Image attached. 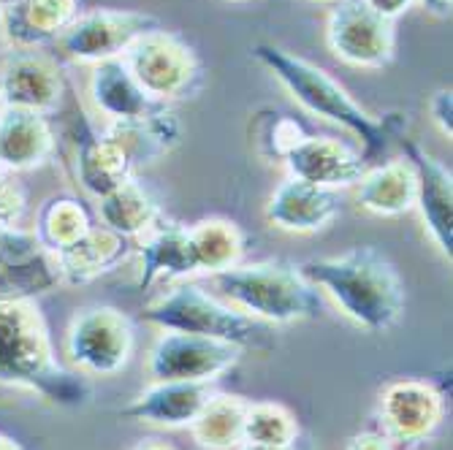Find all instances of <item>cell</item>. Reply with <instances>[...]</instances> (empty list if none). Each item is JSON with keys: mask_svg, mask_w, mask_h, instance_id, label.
<instances>
[{"mask_svg": "<svg viewBox=\"0 0 453 450\" xmlns=\"http://www.w3.org/2000/svg\"><path fill=\"white\" fill-rule=\"evenodd\" d=\"M302 274L332 304L369 334H386L404 315V282L396 266L372 244L350 248L342 256L310 258Z\"/></svg>", "mask_w": 453, "mask_h": 450, "instance_id": "6da1fadb", "label": "cell"}, {"mask_svg": "<svg viewBox=\"0 0 453 450\" xmlns=\"http://www.w3.org/2000/svg\"><path fill=\"white\" fill-rule=\"evenodd\" d=\"M0 385L25 388L58 407H81L90 385L58 361L50 325L35 301H0Z\"/></svg>", "mask_w": 453, "mask_h": 450, "instance_id": "7a4b0ae2", "label": "cell"}, {"mask_svg": "<svg viewBox=\"0 0 453 450\" xmlns=\"http://www.w3.org/2000/svg\"><path fill=\"white\" fill-rule=\"evenodd\" d=\"M250 55L274 76V81L296 101V106L350 133L369 166L386 152L388 139H394L391 119H378L375 114H369L328 71L277 44H266V41L256 44Z\"/></svg>", "mask_w": 453, "mask_h": 450, "instance_id": "3957f363", "label": "cell"}, {"mask_svg": "<svg viewBox=\"0 0 453 450\" xmlns=\"http://www.w3.org/2000/svg\"><path fill=\"white\" fill-rule=\"evenodd\" d=\"M212 282L226 304L266 325H291L323 315V294L288 261L239 263L215 274Z\"/></svg>", "mask_w": 453, "mask_h": 450, "instance_id": "277c9868", "label": "cell"}, {"mask_svg": "<svg viewBox=\"0 0 453 450\" xmlns=\"http://www.w3.org/2000/svg\"><path fill=\"white\" fill-rule=\"evenodd\" d=\"M142 317L160 332L210 337L239 345L242 350H269L274 345V325L234 309L223 299L188 279L150 301Z\"/></svg>", "mask_w": 453, "mask_h": 450, "instance_id": "5b68a950", "label": "cell"}, {"mask_svg": "<svg viewBox=\"0 0 453 450\" xmlns=\"http://www.w3.org/2000/svg\"><path fill=\"white\" fill-rule=\"evenodd\" d=\"M139 88L155 103H177L196 98L203 88V65L196 50L182 35L166 27H155L122 55Z\"/></svg>", "mask_w": 453, "mask_h": 450, "instance_id": "8992f818", "label": "cell"}, {"mask_svg": "<svg viewBox=\"0 0 453 450\" xmlns=\"http://www.w3.org/2000/svg\"><path fill=\"white\" fill-rule=\"evenodd\" d=\"M136 329L134 320L109 304L81 307L68 323L65 358L79 375L114 378L134 358Z\"/></svg>", "mask_w": 453, "mask_h": 450, "instance_id": "52a82bcc", "label": "cell"}, {"mask_svg": "<svg viewBox=\"0 0 453 450\" xmlns=\"http://www.w3.org/2000/svg\"><path fill=\"white\" fill-rule=\"evenodd\" d=\"M326 47L350 68L383 71L396 57V22L378 17L361 0H334L326 14Z\"/></svg>", "mask_w": 453, "mask_h": 450, "instance_id": "ba28073f", "label": "cell"}, {"mask_svg": "<svg viewBox=\"0 0 453 450\" xmlns=\"http://www.w3.org/2000/svg\"><path fill=\"white\" fill-rule=\"evenodd\" d=\"M160 27L157 17L131 9H93L81 11L71 27L58 38V50L76 65H98L119 60L134 41Z\"/></svg>", "mask_w": 453, "mask_h": 450, "instance_id": "9c48e42d", "label": "cell"}, {"mask_svg": "<svg viewBox=\"0 0 453 450\" xmlns=\"http://www.w3.org/2000/svg\"><path fill=\"white\" fill-rule=\"evenodd\" d=\"M244 350L231 342L163 332L147 353L152 383H215L242 361Z\"/></svg>", "mask_w": 453, "mask_h": 450, "instance_id": "30bf717a", "label": "cell"}, {"mask_svg": "<svg viewBox=\"0 0 453 450\" xmlns=\"http://www.w3.org/2000/svg\"><path fill=\"white\" fill-rule=\"evenodd\" d=\"M445 418V396L426 380H394L378 396V423L394 445H421Z\"/></svg>", "mask_w": 453, "mask_h": 450, "instance_id": "8fae6325", "label": "cell"}, {"mask_svg": "<svg viewBox=\"0 0 453 450\" xmlns=\"http://www.w3.org/2000/svg\"><path fill=\"white\" fill-rule=\"evenodd\" d=\"M65 81L55 57L41 50H12L0 60V109L55 114Z\"/></svg>", "mask_w": 453, "mask_h": 450, "instance_id": "7c38bea8", "label": "cell"}, {"mask_svg": "<svg viewBox=\"0 0 453 450\" xmlns=\"http://www.w3.org/2000/svg\"><path fill=\"white\" fill-rule=\"evenodd\" d=\"M73 174L88 195L96 201L119 187L122 182L134 179V163L128 160L126 149L117 144L114 136L106 133V128H98L96 122L79 109L73 114Z\"/></svg>", "mask_w": 453, "mask_h": 450, "instance_id": "4fadbf2b", "label": "cell"}, {"mask_svg": "<svg viewBox=\"0 0 453 450\" xmlns=\"http://www.w3.org/2000/svg\"><path fill=\"white\" fill-rule=\"evenodd\" d=\"M404 160L413 166L418 193L416 212L421 215L424 231L434 248L450 261L453 256V174L445 163L429 155L418 141L402 139Z\"/></svg>", "mask_w": 453, "mask_h": 450, "instance_id": "5bb4252c", "label": "cell"}, {"mask_svg": "<svg viewBox=\"0 0 453 450\" xmlns=\"http://www.w3.org/2000/svg\"><path fill=\"white\" fill-rule=\"evenodd\" d=\"M60 285L52 256L41 248L33 231L0 228V301L50 294Z\"/></svg>", "mask_w": 453, "mask_h": 450, "instance_id": "9a60e30c", "label": "cell"}, {"mask_svg": "<svg viewBox=\"0 0 453 450\" xmlns=\"http://www.w3.org/2000/svg\"><path fill=\"white\" fill-rule=\"evenodd\" d=\"M288 177L326 187V190H345L353 187L361 174L369 169L361 149L350 147L334 136H312L307 133L288 157L282 160Z\"/></svg>", "mask_w": 453, "mask_h": 450, "instance_id": "2e32d148", "label": "cell"}, {"mask_svg": "<svg viewBox=\"0 0 453 450\" xmlns=\"http://www.w3.org/2000/svg\"><path fill=\"white\" fill-rule=\"evenodd\" d=\"M340 195L302 179H282L264 207V217L272 228L285 233H318L340 217Z\"/></svg>", "mask_w": 453, "mask_h": 450, "instance_id": "e0dca14e", "label": "cell"}, {"mask_svg": "<svg viewBox=\"0 0 453 450\" xmlns=\"http://www.w3.org/2000/svg\"><path fill=\"white\" fill-rule=\"evenodd\" d=\"M134 253L139 256V291H150L157 282H185L188 277H196L188 225L166 215H160L155 225L134 241Z\"/></svg>", "mask_w": 453, "mask_h": 450, "instance_id": "ac0fdd59", "label": "cell"}, {"mask_svg": "<svg viewBox=\"0 0 453 450\" xmlns=\"http://www.w3.org/2000/svg\"><path fill=\"white\" fill-rule=\"evenodd\" d=\"M58 149V133L47 114L0 109V169L22 174L41 169Z\"/></svg>", "mask_w": 453, "mask_h": 450, "instance_id": "d6986e66", "label": "cell"}, {"mask_svg": "<svg viewBox=\"0 0 453 450\" xmlns=\"http://www.w3.org/2000/svg\"><path fill=\"white\" fill-rule=\"evenodd\" d=\"M131 253H134V241L117 236L104 225H93L73 244L52 253V261L63 285L81 288V285H90L98 277L122 266L131 258Z\"/></svg>", "mask_w": 453, "mask_h": 450, "instance_id": "ffe728a7", "label": "cell"}, {"mask_svg": "<svg viewBox=\"0 0 453 450\" xmlns=\"http://www.w3.org/2000/svg\"><path fill=\"white\" fill-rule=\"evenodd\" d=\"M210 396V383H150L122 407L119 416L160 429H190Z\"/></svg>", "mask_w": 453, "mask_h": 450, "instance_id": "44dd1931", "label": "cell"}, {"mask_svg": "<svg viewBox=\"0 0 453 450\" xmlns=\"http://www.w3.org/2000/svg\"><path fill=\"white\" fill-rule=\"evenodd\" d=\"M81 14L79 0H19L0 19V35L12 50H44Z\"/></svg>", "mask_w": 453, "mask_h": 450, "instance_id": "7402d4cb", "label": "cell"}, {"mask_svg": "<svg viewBox=\"0 0 453 450\" xmlns=\"http://www.w3.org/2000/svg\"><path fill=\"white\" fill-rule=\"evenodd\" d=\"M353 187L356 203L375 217H402L416 212L418 182L413 166L404 157L369 166Z\"/></svg>", "mask_w": 453, "mask_h": 450, "instance_id": "603a6c76", "label": "cell"}, {"mask_svg": "<svg viewBox=\"0 0 453 450\" xmlns=\"http://www.w3.org/2000/svg\"><path fill=\"white\" fill-rule=\"evenodd\" d=\"M88 98L104 122H131L152 111L155 103L147 98V93L139 88V81L128 71V65L119 60H106L93 65L90 79H88Z\"/></svg>", "mask_w": 453, "mask_h": 450, "instance_id": "cb8c5ba5", "label": "cell"}, {"mask_svg": "<svg viewBox=\"0 0 453 450\" xmlns=\"http://www.w3.org/2000/svg\"><path fill=\"white\" fill-rule=\"evenodd\" d=\"M109 136L117 139V144L126 149L134 169L152 166L163 160L169 152L177 149L182 141V122L169 106H155L139 119L131 122H109L104 126Z\"/></svg>", "mask_w": 453, "mask_h": 450, "instance_id": "d4e9b609", "label": "cell"}, {"mask_svg": "<svg viewBox=\"0 0 453 450\" xmlns=\"http://www.w3.org/2000/svg\"><path fill=\"white\" fill-rule=\"evenodd\" d=\"M188 244L196 274H220L242 263L247 236L239 223L228 217H201L188 225Z\"/></svg>", "mask_w": 453, "mask_h": 450, "instance_id": "484cf974", "label": "cell"}, {"mask_svg": "<svg viewBox=\"0 0 453 450\" xmlns=\"http://www.w3.org/2000/svg\"><path fill=\"white\" fill-rule=\"evenodd\" d=\"M160 215L163 212L157 207V198L136 179L122 182L119 187L98 198L101 225L128 241H136L139 236H144Z\"/></svg>", "mask_w": 453, "mask_h": 450, "instance_id": "4316f807", "label": "cell"}, {"mask_svg": "<svg viewBox=\"0 0 453 450\" xmlns=\"http://www.w3.org/2000/svg\"><path fill=\"white\" fill-rule=\"evenodd\" d=\"M247 404L234 393H212L190 423V437L201 450H234L244 442Z\"/></svg>", "mask_w": 453, "mask_h": 450, "instance_id": "83f0119b", "label": "cell"}, {"mask_svg": "<svg viewBox=\"0 0 453 450\" xmlns=\"http://www.w3.org/2000/svg\"><path fill=\"white\" fill-rule=\"evenodd\" d=\"M93 217L85 210V203L71 195H52L38 207L33 236L50 256L73 244L79 236H85L93 228Z\"/></svg>", "mask_w": 453, "mask_h": 450, "instance_id": "f1b7e54d", "label": "cell"}, {"mask_svg": "<svg viewBox=\"0 0 453 450\" xmlns=\"http://www.w3.org/2000/svg\"><path fill=\"white\" fill-rule=\"evenodd\" d=\"M302 429L296 416L280 401H253L244 416V442L272 447H294Z\"/></svg>", "mask_w": 453, "mask_h": 450, "instance_id": "f546056e", "label": "cell"}, {"mask_svg": "<svg viewBox=\"0 0 453 450\" xmlns=\"http://www.w3.org/2000/svg\"><path fill=\"white\" fill-rule=\"evenodd\" d=\"M307 131L299 126L294 117L280 114V111H264L256 117V128H253V144L261 157L269 163H282Z\"/></svg>", "mask_w": 453, "mask_h": 450, "instance_id": "4dcf8cb0", "label": "cell"}, {"mask_svg": "<svg viewBox=\"0 0 453 450\" xmlns=\"http://www.w3.org/2000/svg\"><path fill=\"white\" fill-rule=\"evenodd\" d=\"M27 212V190L17 174L0 169V228H22Z\"/></svg>", "mask_w": 453, "mask_h": 450, "instance_id": "1f68e13d", "label": "cell"}, {"mask_svg": "<svg viewBox=\"0 0 453 450\" xmlns=\"http://www.w3.org/2000/svg\"><path fill=\"white\" fill-rule=\"evenodd\" d=\"M429 117L442 136H448V139L453 136V93H450V88H440L429 98Z\"/></svg>", "mask_w": 453, "mask_h": 450, "instance_id": "d6a6232c", "label": "cell"}, {"mask_svg": "<svg viewBox=\"0 0 453 450\" xmlns=\"http://www.w3.org/2000/svg\"><path fill=\"white\" fill-rule=\"evenodd\" d=\"M345 450H394V442L383 434V431H358L348 439Z\"/></svg>", "mask_w": 453, "mask_h": 450, "instance_id": "836d02e7", "label": "cell"}, {"mask_svg": "<svg viewBox=\"0 0 453 450\" xmlns=\"http://www.w3.org/2000/svg\"><path fill=\"white\" fill-rule=\"evenodd\" d=\"M361 4L388 22H396L399 17H404L410 9H413V0H361Z\"/></svg>", "mask_w": 453, "mask_h": 450, "instance_id": "e575fe53", "label": "cell"}, {"mask_svg": "<svg viewBox=\"0 0 453 450\" xmlns=\"http://www.w3.org/2000/svg\"><path fill=\"white\" fill-rule=\"evenodd\" d=\"M416 6H421L426 14L437 17V19H448L453 11V0H413Z\"/></svg>", "mask_w": 453, "mask_h": 450, "instance_id": "d590c367", "label": "cell"}, {"mask_svg": "<svg viewBox=\"0 0 453 450\" xmlns=\"http://www.w3.org/2000/svg\"><path fill=\"white\" fill-rule=\"evenodd\" d=\"M131 450H177V447L169 445V442H163V439H142Z\"/></svg>", "mask_w": 453, "mask_h": 450, "instance_id": "8d00e7d4", "label": "cell"}, {"mask_svg": "<svg viewBox=\"0 0 453 450\" xmlns=\"http://www.w3.org/2000/svg\"><path fill=\"white\" fill-rule=\"evenodd\" d=\"M234 450H294V447H272V445H258V442H242Z\"/></svg>", "mask_w": 453, "mask_h": 450, "instance_id": "74e56055", "label": "cell"}, {"mask_svg": "<svg viewBox=\"0 0 453 450\" xmlns=\"http://www.w3.org/2000/svg\"><path fill=\"white\" fill-rule=\"evenodd\" d=\"M0 450H22V447H19V442H14L12 437L0 434Z\"/></svg>", "mask_w": 453, "mask_h": 450, "instance_id": "f35d334b", "label": "cell"}, {"mask_svg": "<svg viewBox=\"0 0 453 450\" xmlns=\"http://www.w3.org/2000/svg\"><path fill=\"white\" fill-rule=\"evenodd\" d=\"M19 4V0H0V11H9Z\"/></svg>", "mask_w": 453, "mask_h": 450, "instance_id": "ab89813d", "label": "cell"}, {"mask_svg": "<svg viewBox=\"0 0 453 450\" xmlns=\"http://www.w3.org/2000/svg\"><path fill=\"white\" fill-rule=\"evenodd\" d=\"M228 4H247V0H228Z\"/></svg>", "mask_w": 453, "mask_h": 450, "instance_id": "60d3db41", "label": "cell"}, {"mask_svg": "<svg viewBox=\"0 0 453 450\" xmlns=\"http://www.w3.org/2000/svg\"><path fill=\"white\" fill-rule=\"evenodd\" d=\"M0 19H4V11H0Z\"/></svg>", "mask_w": 453, "mask_h": 450, "instance_id": "b9f144b4", "label": "cell"}]
</instances>
